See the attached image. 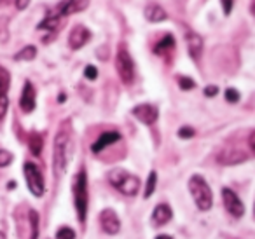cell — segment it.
Listing matches in <instances>:
<instances>
[{"label": "cell", "mask_w": 255, "mask_h": 239, "mask_svg": "<svg viewBox=\"0 0 255 239\" xmlns=\"http://www.w3.org/2000/svg\"><path fill=\"white\" fill-rule=\"evenodd\" d=\"M70 122L65 120L63 126L58 129V134L54 138V150H53V169L54 175L61 176L67 171L68 166V159H70V147H72V140H70Z\"/></svg>", "instance_id": "1"}, {"label": "cell", "mask_w": 255, "mask_h": 239, "mask_svg": "<svg viewBox=\"0 0 255 239\" xmlns=\"http://www.w3.org/2000/svg\"><path fill=\"white\" fill-rule=\"evenodd\" d=\"M107 178H109L110 185L119 190L121 194H124V196H136L140 190V185H142L138 176H135L133 173L126 171L123 168L110 169Z\"/></svg>", "instance_id": "2"}, {"label": "cell", "mask_w": 255, "mask_h": 239, "mask_svg": "<svg viewBox=\"0 0 255 239\" xmlns=\"http://www.w3.org/2000/svg\"><path fill=\"white\" fill-rule=\"evenodd\" d=\"M189 192H191L192 199H194L196 206L201 211H208L213 204L212 189L206 183V180L201 175H192L189 180Z\"/></svg>", "instance_id": "3"}, {"label": "cell", "mask_w": 255, "mask_h": 239, "mask_svg": "<svg viewBox=\"0 0 255 239\" xmlns=\"http://www.w3.org/2000/svg\"><path fill=\"white\" fill-rule=\"evenodd\" d=\"M72 192H74V203L77 210V217L81 222L86 220L88 215V175L84 169L75 175V180L72 183Z\"/></svg>", "instance_id": "4"}, {"label": "cell", "mask_w": 255, "mask_h": 239, "mask_svg": "<svg viewBox=\"0 0 255 239\" xmlns=\"http://www.w3.org/2000/svg\"><path fill=\"white\" fill-rule=\"evenodd\" d=\"M116 68L124 84H131L135 81V61L124 46H119V51L116 54Z\"/></svg>", "instance_id": "5"}, {"label": "cell", "mask_w": 255, "mask_h": 239, "mask_svg": "<svg viewBox=\"0 0 255 239\" xmlns=\"http://www.w3.org/2000/svg\"><path fill=\"white\" fill-rule=\"evenodd\" d=\"M23 173H25V180L30 192L35 197H42L44 192H46V183H44V176L39 166L33 164V162H25Z\"/></svg>", "instance_id": "6"}, {"label": "cell", "mask_w": 255, "mask_h": 239, "mask_svg": "<svg viewBox=\"0 0 255 239\" xmlns=\"http://www.w3.org/2000/svg\"><path fill=\"white\" fill-rule=\"evenodd\" d=\"M222 201H224L226 210L229 211L234 218H241L245 215V204H243V201L238 197V194L234 192V190L224 187L222 189Z\"/></svg>", "instance_id": "7"}, {"label": "cell", "mask_w": 255, "mask_h": 239, "mask_svg": "<svg viewBox=\"0 0 255 239\" xmlns=\"http://www.w3.org/2000/svg\"><path fill=\"white\" fill-rule=\"evenodd\" d=\"M250 159V154H247L245 150L236 147H227L222 148L217 155V161L224 166H234V164H241V162L248 161Z\"/></svg>", "instance_id": "8"}, {"label": "cell", "mask_w": 255, "mask_h": 239, "mask_svg": "<svg viewBox=\"0 0 255 239\" xmlns=\"http://www.w3.org/2000/svg\"><path fill=\"white\" fill-rule=\"evenodd\" d=\"M131 114L145 126H152L154 122L159 117V110H157L156 105L152 103H142V105H136L135 109L131 110Z\"/></svg>", "instance_id": "9"}, {"label": "cell", "mask_w": 255, "mask_h": 239, "mask_svg": "<svg viewBox=\"0 0 255 239\" xmlns=\"http://www.w3.org/2000/svg\"><path fill=\"white\" fill-rule=\"evenodd\" d=\"M100 225H102V231L109 236H116L121 231V220L119 215L114 210L107 208L100 213Z\"/></svg>", "instance_id": "10"}, {"label": "cell", "mask_w": 255, "mask_h": 239, "mask_svg": "<svg viewBox=\"0 0 255 239\" xmlns=\"http://www.w3.org/2000/svg\"><path fill=\"white\" fill-rule=\"evenodd\" d=\"M89 39H91V32L84 25H75L70 30V35H68V46L74 51H77L84 47L89 42Z\"/></svg>", "instance_id": "11"}, {"label": "cell", "mask_w": 255, "mask_h": 239, "mask_svg": "<svg viewBox=\"0 0 255 239\" xmlns=\"http://www.w3.org/2000/svg\"><path fill=\"white\" fill-rule=\"evenodd\" d=\"M35 88H33V84L30 81L25 82V86H23V91H21V98H19V107H21V110L25 114H30L35 110Z\"/></svg>", "instance_id": "12"}, {"label": "cell", "mask_w": 255, "mask_h": 239, "mask_svg": "<svg viewBox=\"0 0 255 239\" xmlns=\"http://www.w3.org/2000/svg\"><path fill=\"white\" fill-rule=\"evenodd\" d=\"M119 140H121V133H119V131H105V133L100 134L98 140L93 143V147H91L93 154H100V152L105 150L109 145L116 143V141H119Z\"/></svg>", "instance_id": "13"}, {"label": "cell", "mask_w": 255, "mask_h": 239, "mask_svg": "<svg viewBox=\"0 0 255 239\" xmlns=\"http://www.w3.org/2000/svg\"><path fill=\"white\" fill-rule=\"evenodd\" d=\"M171 218H173V211H171V208L168 206L166 203L157 204V206L154 208V211H152V225L154 227H163V225H166Z\"/></svg>", "instance_id": "14"}, {"label": "cell", "mask_w": 255, "mask_h": 239, "mask_svg": "<svg viewBox=\"0 0 255 239\" xmlns=\"http://www.w3.org/2000/svg\"><path fill=\"white\" fill-rule=\"evenodd\" d=\"M185 40H187V49L189 54H191L192 60H198L203 53V39L201 35H198L196 32H191L189 30L187 35H185Z\"/></svg>", "instance_id": "15"}, {"label": "cell", "mask_w": 255, "mask_h": 239, "mask_svg": "<svg viewBox=\"0 0 255 239\" xmlns=\"http://www.w3.org/2000/svg\"><path fill=\"white\" fill-rule=\"evenodd\" d=\"M143 14H145L147 21H150V23H161V21H166V19H168V12L164 11L159 4H154V2L147 4Z\"/></svg>", "instance_id": "16"}, {"label": "cell", "mask_w": 255, "mask_h": 239, "mask_svg": "<svg viewBox=\"0 0 255 239\" xmlns=\"http://www.w3.org/2000/svg\"><path fill=\"white\" fill-rule=\"evenodd\" d=\"M173 47H175V37L168 33V35H164L163 39L156 44V47H154V54H159V56H163V54L171 53V49H173Z\"/></svg>", "instance_id": "17"}, {"label": "cell", "mask_w": 255, "mask_h": 239, "mask_svg": "<svg viewBox=\"0 0 255 239\" xmlns=\"http://www.w3.org/2000/svg\"><path fill=\"white\" fill-rule=\"evenodd\" d=\"M28 147H30V152H32L33 155H40V152H42V147H44L42 134H40V133H32V134H30Z\"/></svg>", "instance_id": "18"}, {"label": "cell", "mask_w": 255, "mask_h": 239, "mask_svg": "<svg viewBox=\"0 0 255 239\" xmlns=\"http://www.w3.org/2000/svg\"><path fill=\"white\" fill-rule=\"evenodd\" d=\"M60 21H61V18H58V16L47 12V16L39 23V26H37V28H39V30H56L58 26H60Z\"/></svg>", "instance_id": "19"}, {"label": "cell", "mask_w": 255, "mask_h": 239, "mask_svg": "<svg viewBox=\"0 0 255 239\" xmlns=\"http://www.w3.org/2000/svg\"><path fill=\"white\" fill-rule=\"evenodd\" d=\"M35 56H37V47L35 46H26V47H23L18 54H16L14 60L16 61H32Z\"/></svg>", "instance_id": "20"}, {"label": "cell", "mask_w": 255, "mask_h": 239, "mask_svg": "<svg viewBox=\"0 0 255 239\" xmlns=\"http://www.w3.org/2000/svg\"><path fill=\"white\" fill-rule=\"evenodd\" d=\"M30 239H39V213L35 210H30Z\"/></svg>", "instance_id": "21"}, {"label": "cell", "mask_w": 255, "mask_h": 239, "mask_svg": "<svg viewBox=\"0 0 255 239\" xmlns=\"http://www.w3.org/2000/svg\"><path fill=\"white\" fill-rule=\"evenodd\" d=\"M156 185H157V173L150 171L149 178H147V183H145V192H143V197H145V199H149V197L152 196L154 190H156Z\"/></svg>", "instance_id": "22"}, {"label": "cell", "mask_w": 255, "mask_h": 239, "mask_svg": "<svg viewBox=\"0 0 255 239\" xmlns=\"http://www.w3.org/2000/svg\"><path fill=\"white\" fill-rule=\"evenodd\" d=\"M11 84V77H9V72L4 67H0V93H5Z\"/></svg>", "instance_id": "23"}, {"label": "cell", "mask_w": 255, "mask_h": 239, "mask_svg": "<svg viewBox=\"0 0 255 239\" xmlns=\"http://www.w3.org/2000/svg\"><path fill=\"white\" fill-rule=\"evenodd\" d=\"M56 239H75V231L70 227H60L56 232Z\"/></svg>", "instance_id": "24"}, {"label": "cell", "mask_w": 255, "mask_h": 239, "mask_svg": "<svg viewBox=\"0 0 255 239\" xmlns=\"http://www.w3.org/2000/svg\"><path fill=\"white\" fill-rule=\"evenodd\" d=\"M14 159V155L11 154L9 150H4V148H0V168H5L9 166Z\"/></svg>", "instance_id": "25"}, {"label": "cell", "mask_w": 255, "mask_h": 239, "mask_svg": "<svg viewBox=\"0 0 255 239\" xmlns=\"http://www.w3.org/2000/svg\"><path fill=\"white\" fill-rule=\"evenodd\" d=\"M9 109V98L5 93H0V119H4Z\"/></svg>", "instance_id": "26"}, {"label": "cell", "mask_w": 255, "mask_h": 239, "mask_svg": "<svg viewBox=\"0 0 255 239\" xmlns=\"http://www.w3.org/2000/svg\"><path fill=\"white\" fill-rule=\"evenodd\" d=\"M178 86H180V89H184V91H189V89L196 88V82L192 81L191 77H178Z\"/></svg>", "instance_id": "27"}, {"label": "cell", "mask_w": 255, "mask_h": 239, "mask_svg": "<svg viewBox=\"0 0 255 239\" xmlns=\"http://www.w3.org/2000/svg\"><path fill=\"white\" fill-rule=\"evenodd\" d=\"M196 134L194 127L191 126H182L180 129H178V136L182 138V140H189V138H192Z\"/></svg>", "instance_id": "28"}, {"label": "cell", "mask_w": 255, "mask_h": 239, "mask_svg": "<svg viewBox=\"0 0 255 239\" xmlns=\"http://www.w3.org/2000/svg\"><path fill=\"white\" fill-rule=\"evenodd\" d=\"M240 98H241L240 93H238L234 88L226 89V100H227L229 103H238V102H240Z\"/></svg>", "instance_id": "29"}, {"label": "cell", "mask_w": 255, "mask_h": 239, "mask_svg": "<svg viewBox=\"0 0 255 239\" xmlns=\"http://www.w3.org/2000/svg\"><path fill=\"white\" fill-rule=\"evenodd\" d=\"M84 77L88 79V81H96V77H98V70H96V67L88 65V67L84 68Z\"/></svg>", "instance_id": "30"}, {"label": "cell", "mask_w": 255, "mask_h": 239, "mask_svg": "<svg viewBox=\"0 0 255 239\" xmlns=\"http://www.w3.org/2000/svg\"><path fill=\"white\" fill-rule=\"evenodd\" d=\"M222 2V11L226 16L231 14V11H233V5H234V0H220Z\"/></svg>", "instance_id": "31"}, {"label": "cell", "mask_w": 255, "mask_h": 239, "mask_svg": "<svg viewBox=\"0 0 255 239\" xmlns=\"http://www.w3.org/2000/svg\"><path fill=\"white\" fill-rule=\"evenodd\" d=\"M217 93H219V88H217V86H206L205 88V96H208V98L217 96Z\"/></svg>", "instance_id": "32"}, {"label": "cell", "mask_w": 255, "mask_h": 239, "mask_svg": "<svg viewBox=\"0 0 255 239\" xmlns=\"http://www.w3.org/2000/svg\"><path fill=\"white\" fill-rule=\"evenodd\" d=\"M30 0H16V7H18V11H25L26 7H28Z\"/></svg>", "instance_id": "33"}, {"label": "cell", "mask_w": 255, "mask_h": 239, "mask_svg": "<svg viewBox=\"0 0 255 239\" xmlns=\"http://www.w3.org/2000/svg\"><path fill=\"white\" fill-rule=\"evenodd\" d=\"M248 147H250V152H255V145H254V131L248 136Z\"/></svg>", "instance_id": "34"}, {"label": "cell", "mask_w": 255, "mask_h": 239, "mask_svg": "<svg viewBox=\"0 0 255 239\" xmlns=\"http://www.w3.org/2000/svg\"><path fill=\"white\" fill-rule=\"evenodd\" d=\"M156 239H173L171 236H166V234H161V236H157Z\"/></svg>", "instance_id": "35"}, {"label": "cell", "mask_w": 255, "mask_h": 239, "mask_svg": "<svg viewBox=\"0 0 255 239\" xmlns=\"http://www.w3.org/2000/svg\"><path fill=\"white\" fill-rule=\"evenodd\" d=\"M0 239H5V234H4V232H0Z\"/></svg>", "instance_id": "36"}]
</instances>
